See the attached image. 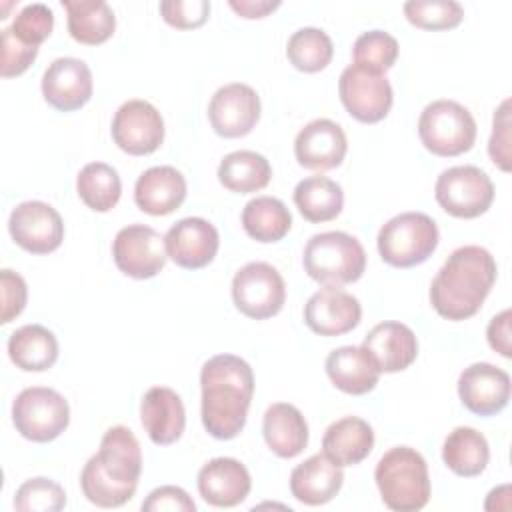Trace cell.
<instances>
[{
    "instance_id": "1",
    "label": "cell",
    "mask_w": 512,
    "mask_h": 512,
    "mask_svg": "<svg viewBox=\"0 0 512 512\" xmlns=\"http://www.w3.org/2000/svg\"><path fill=\"white\" fill-rule=\"evenodd\" d=\"M202 424L216 440L236 438L248 418L254 396V372L234 354H218L204 362L200 372Z\"/></svg>"
},
{
    "instance_id": "2",
    "label": "cell",
    "mask_w": 512,
    "mask_h": 512,
    "mask_svg": "<svg viewBox=\"0 0 512 512\" xmlns=\"http://www.w3.org/2000/svg\"><path fill=\"white\" fill-rule=\"evenodd\" d=\"M142 474V450L126 426L104 432L100 448L82 468L80 486L88 502L100 508L124 506L136 494Z\"/></svg>"
},
{
    "instance_id": "3",
    "label": "cell",
    "mask_w": 512,
    "mask_h": 512,
    "mask_svg": "<svg viewBox=\"0 0 512 512\" xmlns=\"http://www.w3.org/2000/svg\"><path fill=\"white\" fill-rule=\"evenodd\" d=\"M496 282V260L482 246H460L430 284V304L452 322L472 318Z\"/></svg>"
},
{
    "instance_id": "4",
    "label": "cell",
    "mask_w": 512,
    "mask_h": 512,
    "mask_svg": "<svg viewBox=\"0 0 512 512\" xmlns=\"http://www.w3.org/2000/svg\"><path fill=\"white\" fill-rule=\"evenodd\" d=\"M374 480L382 502L394 512H416L430 500L428 464L410 446H394L384 452L376 464Z\"/></svg>"
},
{
    "instance_id": "5",
    "label": "cell",
    "mask_w": 512,
    "mask_h": 512,
    "mask_svg": "<svg viewBox=\"0 0 512 512\" xmlns=\"http://www.w3.org/2000/svg\"><path fill=\"white\" fill-rule=\"evenodd\" d=\"M306 274L324 286H344L362 278L366 270V252L358 238L340 232L314 234L302 254Z\"/></svg>"
},
{
    "instance_id": "6",
    "label": "cell",
    "mask_w": 512,
    "mask_h": 512,
    "mask_svg": "<svg viewBox=\"0 0 512 512\" xmlns=\"http://www.w3.org/2000/svg\"><path fill=\"white\" fill-rule=\"evenodd\" d=\"M438 240V226L428 214L402 212L380 228L376 244L386 264L394 268H412L434 254Z\"/></svg>"
},
{
    "instance_id": "7",
    "label": "cell",
    "mask_w": 512,
    "mask_h": 512,
    "mask_svg": "<svg viewBox=\"0 0 512 512\" xmlns=\"http://www.w3.org/2000/svg\"><path fill=\"white\" fill-rule=\"evenodd\" d=\"M418 136L436 156H460L476 142V120L454 100H434L420 114Z\"/></svg>"
},
{
    "instance_id": "8",
    "label": "cell",
    "mask_w": 512,
    "mask_h": 512,
    "mask_svg": "<svg viewBox=\"0 0 512 512\" xmlns=\"http://www.w3.org/2000/svg\"><path fill=\"white\" fill-rule=\"evenodd\" d=\"M12 422L20 436L32 442H52L70 424L68 400L44 386L24 388L12 404Z\"/></svg>"
},
{
    "instance_id": "9",
    "label": "cell",
    "mask_w": 512,
    "mask_h": 512,
    "mask_svg": "<svg viewBox=\"0 0 512 512\" xmlns=\"http://www.w3.org/2000/svg\"><path fill=\"white\" fill-rule=\"evenodd\" d=\"M436 202L454 218H478L494 200V184L478 166L464 164L444 170L434 186Z\"/></svg>"
},
{
    "instance_id": "10",
    "label": "cell",
    "mask_w": 512,
    "mask_h": 512,
    "mask_svg": "<svg viewBox=\"0 0 512 512\" xmlns=\"http://www.w3.org/2000/svg\"><path fill=\"white\" fill-rule=\"evenodd\" d=\"M232 300L252 320L272 318L286 302L284 278L268 262H248L232 278Z\"/></svg>"
},
{
    "instance_id": "11",
    "label": "cell",
    "mask_w": 512,
    "mask_h": 512,
    "mask_svg": "<svg viewBox=\"0 0 512 512\" xmlns=\"http://www.w3.org/2000/svg\"><path fill=\"white\" fill-rule=\"evenodd\" d=\"M338 94L346 112L364 124L384 120L394 102V92L388 78L356 64H350L340 74Z\"/></svg>"
},
{
    "instance_id": "12",
    "label": "cell",
    "mask_w": 512,
    "mask_h": 512,
    "mask_svg": "<svg viewBox=\"0 0 512 512\" xmlns=\"http://www.w3.org/2000/svg\"><path fill=\"white\" fill-rule=\"evenodd\" d=\"M112 258L116 268L130 278H154L168 260L164 236L150 226L128 224L112 242Z\"/></svg>"
},
{
    "instance_id": "13",
    "label": "cell",
    "mask_w": 512,
    "mask_h": 512,
    "mask_svg": "<svg viewBox=\"0 0 512 512\" xmlns=\"http://www.w3.org/2000/svg\"><path fill=\"white\" fill-rule=\"evenodd\" d=\"M12 240L32 254H50L64 240V222L56 208L42 200L20 202L8 218Z\"/></svg>"
},
{
    "instance_id": "14",
    "label": "cell",
    "mask_w": 512,
    "mask_h": 512,
    "mask_svg": "<svg viewBox=\"0 0 512 512\" xmlns=\"http://www.w3.org/2000/svg\"><path fill=\"white\" fill-rule=\"evenodd\" d=\"M112 138L126 154H152L164 142V120L150 102L128 100L112 118Z\"/></svg>"
},
{
    "instance_id": "15",
    "label": "cell",
    "mask_w": 512,
    "mask_h": 512,
    "mask_svg": "<svg viewBox=\"0 0 512 512\" xmlns=\"http://www.w3.org/2000/svg\"><path fill=\"white\" fill-rule=\"evenodd\" d=\"M260 96L242 82L220 86L208 104V120L222 138H242L254 130L260 120Z\"/></svg>"
},
{
    "instance_id": "16",
    "label": "cell",
    "mask_w": 512,
    "mask_h": 512,
    "mask_svg": "<svg viewBox=\"0 0 512 512\" xmlns=\"http://www.w3.org/2000/svg\"><path fill=\"white\" fill-rule=\"evenodd\" d=\"M168 258L186 270L208 266L218 252L220 236L212 222L190 216L172 224L164 236Z\"/></svg>"
},
{
    "instance_id": "17",
    "label": "cell",
    "mask_w": 512,
    "mask_h": 512,
    "mask_svg": "<svg viewBox=\"0 0 512 512\" xmlns=\"http://www.w3.org/2000/svg\"><path fill=\"white\" fill-rule=\"evenodd\" d=\"M458 396L476 416H494L510 400V376L488 362H474L460 372Z\"/></svg>"
},
{
    "instance_id": "18",
    "label": "cell",
    "mask_w": 512,
    "mask_h": 512,
    "mask_svg": "<svg viewBox=\"0 0 512 512\" xmlns=\"http://www.w3.org/2000/svg\"><path fill=\"white\" fill-rule=\"evenodd\" d=\"M92 90V72L80 58H56L42 76V96L58 112L80 110L92 98Z\"/></svg>"
},
{
    "instance_id": "19",
    "label": "cell",
    "mask_w": 512,
    "mask_h": 512,
    "mask_svg": "<svg viewBox=\"0 0 512 512\" xmlns=\"http://www.w3.org/2000/svg\"><path fill=\"white\" fill-rule=\"evenodd\" d=\"M362 306L340 286H324L304 306L306 326L320 336H342L360 324Z\"/></svg>"
},
{
    "instance_id": "20",
    "label": "cell",
    "mask_w": 512,
    "mask_h": 512,
    "mask_svg": "<svg viewBox=\"0 0 512 512\" xmlns=\"http://www.w3.org/2000/svg\"><path fill=\"white\" fill-rule=\"evenodd\" d=\"M348 140L340 124L328 118L308 122L294 140V156L308 170H332L342 164Z\"/></svg>"
},
{
    "instance_id": "21",
    "label": "cell",
    "mask_w": 512,
    "mask_h": 512,
    "mask_svg": "<svg viewBox=\"0 0 512 512\" xmlns=\"http://www.w3.org/2000/svg\"><path fill=\"white\" fill-rule=\"evenodd\" d=\"M252 488L248 468L236 458H212L198 472V492L204 502L216 508L242 504Z\"/></svg>"
},
{
    "instance_id": "22",
    "label": "cell",
    "mask_w": 512,
    "mask_h": 512,
    "mask_svg": "<svg viewBox=\"0 0 512 512\" xmlns=\"http://www.w3.org/2000/svg\"><path fill=\"white\" fill-rule=\"evenodd\" d=\"M140 420L154 444H174L180 440L186 426V410L182 398L168 386H152L142 396Z\"/></svg>"
},
{
    "instance_id": "23",
    "label": "cell",
    "mask_w": 512,
    "mask_h": 512,
    "mask_svg": "<svg viewBox=\"0 0 512 512\" xmlns=\"http://www.w3.org/2000/svg\"><path fill=\"white\" fill-rule=\"evenodd\" d=\"M362 348L374 358L380 372H402L418 356V340L402 322H380L362 340Z\"/></svg>"
},
{
    "instance_id": "24",
    "label": "cell",
    "mask_w": 512,
    "mask_h": 512,
    "mask_svg": "<svg viewBox=\"0 0 512 512\" xmlns=\"http://www.w3.org/2000/svg\"><path fill=\"white\" fill-rule=\"evenodd\" d=\"M186 178L174 166H152L144 170L134 186L136 206L150 216H166L182 206Z\"/></svg>"
},
{
    "instance_id": "25",
    "label": "cell",
    "mask_w": 512,
    "mask_h": 512,
    "mask_svg": "<svg viewBox=\"0 0 512 512\" xmlns=\"http://www.w3.org/2000/svg\"><path fill=\"white\" fill-rule=\"evenodd\" d=\"M344 484V472L324 452L300 462L290 474L292 496L306 506L330 502Z\"/></svg>"
},
{
    "instance_id": "26",
    "label": "cell",
    "mask_w": 512,
    "mask_h": 512,
    "mask_svg": "<svg viewBox=\"0 0 512 512\" xmlns=\"http://www.w3.org/2000/svg\"><path fill=\"white\" fill-rule=\"evenodd\" d=\"M324 366L330 382L344 394H368L380 380L374 358L362 346H340L332 350Z\"/></svg>"
},
{
    "instance_id": "27",
    "label": "cell",
    "mask_w": 512,
    "mask_h": 512,
    "mask_svg": "<svg viewBox=\"0 0 512 512\" xmlns=\"http://www.w3.org/2000/svg\"><path fill=\"white\" fill-rule=\"evenodd\" d=\"M322 448L340 468L360 464L374 448V430L358 416H344L326 428Z\"/></svg>"
},
{
    "instance_id": "28",
    "label": "cell",
    "mask_w": 512,
    "mask_h": 512,
    "mask_svg": "<svg viewBox=\"0 0 512 512\" xmlns=\"http://www.w3.org/2000/svg\"><path fill=\"white\" fill-rule=\"evenodd\" d=\"M262 434L268 448L280 458H294L308 444L306 418L288 402H276L266 408L262 418Z\"/></svg>"
},
{
    "instance_id": "29",
    "label": "cell",
    "mask_w": 512,
    "mask_h": 512,
    "mask_svg": "<svg viewBox=\"0 0 512 512\" xmlns=\"http://www.w3.org/2000/svg\"><path fill=\"white\" fill-rule=\"evenodd\" d=\"M8 356L24 372H44L58 360V340L46 326L26 324L10 334Z\"/></svg>"
},
{
    "instance_id": "30",
    "label": "cell",
    "mask_w": 512,
    "mask_h": 512,
    "mask_svg": "<svg viewBox=\"0 0 512 512\" xmlns=\"http://www.w3.org/2000/svg\"><path fill=\"white\" fill-rule=\"evenodd\" d=\"M70 36L86 46L106 42L116 30V16L104 0H62Z\"/></svg>"
},
{
    "instance_id": "31",
    "label": "cell",
    "mask_w": 512,
    "mask_h": 512,
    "mask_svg": "<svg viewBox=\"0 0 512 512\" xmlns=\"http://www.w3.org/2000/svg\"><path fill=\"white\" fill-rule=\"evenodd\" d=\"M442 460L456 476L472 478L486 470L490 448L476 428L458 426L444 440Z\"/></svg>"
},
{
    "instance_id": "32",
    "label": "cell",
    "mask_w": 512,
    "mask_h": 512,
    "mask_svg": "<svg viewBox=\"0 0 512 512\" xmlns=\"http://www.w3.org/2000/svg\"><path fill=\"white\" fill-rule=\"evenodd\" d=\"M272 178V166L266 156L254 150H236L222 158L218 166L220 184L236 194L258 192L268 186Z\"/></svg>"
},
{
    "instance_id": "33",
    "label": "cell",
    "mask_w": 512,
    "mask_h": 512,
    "mask_svg": "<svg viewBox=\"0 0 512 512\" xmlns=\"http://www.w3.org/2000/svg\"><path fill=\"white\" fill-rule=\"evenodd\" d=\"M298 212L314 224L334 220L344 208V192L338 182L326 176H308L294 188Z\"/></svg>"
},
{
    "instance_id": "34",
    "label": "cell",
    "mask_w": 512,
    "mask_h": 512,
    "mask_svg": "<svg viewBox=\"0 0 512 512\" xmlns=\"http://www.w3.org/2000/svg\"><path fill=\"white\" fill-rule=\"evenodd\" d=\"M242 228L256 242H278L290 232L292 214L282 200L274 196H256L242 210Z\"/></svg>"
},
{
    "instance_id": "35",
    "label": "cell",
    "mask_w": 512,
    "mask_h": 512,
    "mask_svg": "<svg viewBox=\"0 0 512 512\" xmlns=\"http://www.w3.org/2000/svg\"><path fill=\"white\" fill-rule=\"evenodd\" d=\"M76 190L80 200L94 212L112 210L122 194V182L106 162H90L76 176Z\"/></svg>"
},
{
    "instance_id": "36",
    "label": "cell",
    "mask_w": 512,
    "mask_h": 512,
    "mask_svg": "<svg viewBox=\"0 0 512 512\" xmlns=\"http://www.w3.org/2000/svg\"><path fill=\"white\" fill-rule=\"evenodd\" d=\"M286 56L296 70L312 74L324 70L330 64L334 56V44L324 30L304 26L288 38Z\"/></svg>"
},
{
    "instance_id": "37",
    "label": "cell",
    "mask_w": 512,
    "mask_h": 512,
    "mask_svg": "<svg viewBox=\"0 0 512 512\" xmlns=\"http://www.w3.org/2000/svg\"><path fill=\"white\" fill-rule=\"evenodd\" d=\"M398 52V40L384 30L362 32L352 48L354 64L376 74H384L386 70H390L396 64Z\"/></svg>"
},
{
    "instance_id": "38",
    "label": "cell",
    "mask_w": 512,
    "mask_h": 512,
    "mask_svg": "<svg viewBox=\"0 0 512 512\" xmlns=\"http://www.w3.org/2000/svg\"><path fill=\"white\" fill-rule=\"evenodd\" d=\"M404 16L422 30H450L462 22L464 10L454 0H410L404 4Z\"/></svg>"
},
{
    "instance_id": "39",
    "label": "cell",
    "mask_w": 512,
    "mask_h": 512,
    "mask_svg": "<svg viewBox=\"0 0 512 512\" xmlns=\"http://www.w3.org/2000/svg\"><path fill=\"white\" fill-rule=\"evenodd\" d=\"M66 506L64 488L50 478H30L20 484L14 494L18 512H58Z\"/></svg>"
},
{
    "instance_id": "40",
    "label": "cell",
    "mask_w": 512,
    "mask_h": 512,
    "mask_svg": "<svg viewBox=\"0 0 512 512\" xmlns=\"http://www.w3.org/2000/svg\"><path fill=\"white\" fill-rule=\"evenodd\" d=\"M52 28H54V14L42 2L26 4L14 16V22L10 26L12 34L30 46H40L52 34Z\"/></svg>"
},
{
    "instance_id": "41",
    "label": "cell",
    "mask_w": 512,
    "mask_h": 512,
    "mask_svg": "<svg viewBox=\"0 0 512 512\" xmlns=\"http://www.w3.org/2000/svg\"><path fill=\"white\" fill-rule=\"evenodd\" d=\"M0 46H2L0 48V52H2V60H0L2 78H14V76L24 74L38 56V46H30V44L22 42L20 38H16L12 34L10 28H4L0 32Z\"/></svg>"
},
{
    "instance_id": "42",
    "label": "cell",
    "mask_w": 512,
    "mask_h": 512,
    "mask_svg": "<svg viewBox=\"0 0 512 512\" xmlns=\"http://www.w3.org/2000/svg\"><path fill=\"white\" fill-rule=\"evenodd\" d=\"M160 14L166 24L178 30H192L202 26L210 16L208 0H164L160 2Z\"/></svg>"
},
{
    "instance_id": "43",
    "label": "cell",
    "mask_w": 512,
    "mask_h": 512,
    "mask_svg": "<svg viewBox=\"0 0 512 512\" xmlns=\"http://www.w3.org/2000/svg\"><path fill=\"white\" fill-rule=\"evenodd\" d=\"M488 154L500 170L510 172V100L508 98L494 112L492 136L488 140Z\"/></svg>"
},
{
    "instance_id": "44",
    "label": "cell",
    "mask_w": 512,
    "mask_h": 512,
    "mask_svg": "<svg viewBox=\"0 0 512 512\" xmlns=\"http://www.w3.org/2000/svg\"><path fill=\"white\" fill-rule=\"evenodd\" d=\"M0 286H2V316L0 322L8 324L16 316L22 314L26 300H28V288L20 274H16L10 268L0 270Z\"/></svg>"
},
{
    "instance_id": "45",
    "label": "cell",
    "mask_w": 512,
    "mask_h": 512,
    "mask_svg": "<svg viewBox=\"0 0 512 512\" xmlns=\"http://www.w3.org/2000/svg\"><path fill=\"white\" fill-rule=\"evenodd\" d=\"M142 510L144 512H194L196 504L194 500L188 496V492L180 486H160L154 488L148 498L142 502Z\"/></svg>"
},
{
    "instance_id": "46",
    "label": "cell",
    "mask_w": 512,
    "mask_h": 512,
    "mask_svg": "<svg viewBox=\"0 0 512 512\" xmlns=\"http://www.w3.org/2000/svg\"><path fill=\"white\" fill-rule=\"evenodd\" d=\"M510 320H512V312L506 308L500 314H496L488 328H486V338L488 344L494 352H498L504 358L512 356V340H510Z\"/></svg>"
},
{
    "instance_id": "47",
    "label": "cell",
    "mask_w": 512,
    "mask_h": 512,
    "mask_svg": "<svg viewBox=\"0 0 512 512\" xmlns=\"http://www.w3.org/2000/svg\"><path fill=\"white\" fill-rule=\"evenodd\" d=\"M230 8L242 18H264L280 6V0H230Z\"/></svg>"
}]
</instances>
